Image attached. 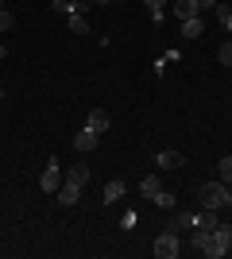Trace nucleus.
<instances>
[{"label": "nucleus", "instance_id": "nucleus-22", "mask_svg": "<svg viewBox=\"0 0 232 259\" xmlns=\"http://www.w3.org/2000/svg\"><path fill=\"white\" fill-rule=\"evenodd\" d=\"M12 23H16V20H12V12H4V8H0V31H8Z\"/></svg>", "mask_w": 232, "mask_h": 259}, {"label": "nucleus", "instance_id": "nucleus-23", "mask_svg": "<svg viewBox=\"0 0 232 259\" xmlns=\"http://www.w3.org/2000/svg\"><path fill=\"white\" fill-rule=\"evenodd\" d=\"M147 8H151V16L155 12H166V0H147Z\"/></svg>", "mask_w": 232, "mask_h": 259}, {"label": "nucleus", "instance_id": "nucleus-19", "mask_svg": "<svg viewBox=\"0 0 232 259\" xmlns=\"http://www.w3.org/2000/svg\"><path fill=\"white\" fill-rule=\"evenodd\" d=\"M89 4H93V0H70V12H81V16H85ZM70 12H66V16H70Z\"/></svg>", "mask_w": 232, "mask_h": 259}, {"label": "nucleus", "instance_id": "nucleus-24", "mask_svg": "<svg viewBox=\"0 0 232 259\" xmlns=\"http://www.w3.org/2000/svg\"><path fill=\"white\" fill-rule=\"evenodd\" d=\"M51 4H55V12H62V16L70 12V0H51Z\"/></svg>", "mask_w": 232, "mask_h": 259}, {"label": "nucleus", "instance_id": "nucleus-30", "mask_svg": "<svg viewBox=\"0 0 232 259\" xmlns=\"http://www.w3.org/2000/svg\"><path fill=\"white\" fill-rule=\"evenodd\" d=\"M0 97H4V93H0Z\"/></svg>", "mask_w": 232, "mask_h": 259}, {"label": "nucleus", "instance_id": "nucleus-20", "mask_svg": "<svg viewBox=\"0 0 232 259\" xmlns=\"http://www.w3.org/2000/svg\"><path fill=\"white\" fill-rule=\"evenodd\" d=\"M178 228L190 232V228H194V213H178Z\"/></svg>", "mask_w": 232, "mask_h": 259}, {"label": "nucleus", "instance_id": "nucleus-28", "mask_svg": "<svg viewBox=\"0 0 232 259\" xmlns=\"http://www.w3.org/2000/svg\"><path fill=\"white\" fill-rule=\"evenodd\" d=\"M4 54H8V51H4V47H0V58H4Z\"/></svg>", "mask_w": 232, "mask_h": 259}, {"label": "nucleus", "instance_id": "nucleus-29", "mask_svg": "<svg viewBox=\"0 0 232 259\" xmlns=\"http://www.w3.org/2000/svg\"><path fill=\"white\" fill-rule=\"evenodd\" d=\"M0 8H4V0H0Z\"/></svg>", "mask_w": 232, "mask_h": 259}, {"label": "nucleus", "instance_id": "nucleus-7", "mask_svg": "<svg viewBox=\"0 0 232 259\" xmlns=\"http://www.w3.org/2000/svg\"><path fill=\"white\" fill-rule=\"evenodd\" d=\"M174 16H178V23H182V20H194V16H201L198 0H178V4H174Z\"/></svg>", "mask_w": 232, "mask_h": 259}, {"label": "nucleus", "instance_id": "nucleus-3", "mask_svg": "<svg viewBox=\"0 0 232 259\" xmlns=\"http://www.w3.org/2000/svg\"><path fill=\"white\" fill-rule=\"evenodd\" d=\"M66 182V178H62V170H58V162L51 159L47 162V170H43V178H39V190H43V194H58V186Z\"/></svg>", "mask_w": 232, "mask_h": 259}, {"label": "nucleus", "instance_id": "nucleus-27", "mask_svg": "<svg viewBox=\"0 0 232 259\" xmlns=\"http://www.w3.org/2000/svg\"><path fill=\"white\" fill-rule=\"evenodd\" d=\"M224 27H228V31H232V16H228V23H224Z\"/></svg>", "mask_w": 232, "mask_h": 259}, {"label": "nucleus", "instance_id": "nucleus-21", "mask_svg": "<svg viewBox=\"0 0 232 259\" xmlns=\"http://www.w3.org/2000/svg\"><path fill=\"white\" fill-rule=\"evenodd\" d=\"M163 232H174V236H182V228H178V217H166V225H163Z\"/></svg>", "mask_w": 232, "mask_h": 259}, {"label": "nucleus", "instance_id": "nucleus-16", "mask_svg": "<svg viewBox=\"0 0 232 259\" xmlns=\"http://www.w3.org/2000/svg\"><path fill=\"white\" fill-rule=\"evenodd\" d=\"M151 201H155V205H159V209H174V205H178V197L170 194V190H159V194H155Z\"/></svg>", "mask_w": 232, "mask_h": 259}, {"label": "nucleus", "instance_id": "nucleus-1", "mask_svg": "<svg viewBox=\"0 0 232 259\" xmlns=\"http://www.w3.org/2000/svg\"><path fill=\"white\" fill-rule=\"evenodd\" d=\"M198 197H201V205H205V209H217V213L228 209V213H232V190L221 182V178H217V182H205L198 190Z\"/></svg>", "mask_w": 232, "mask_h": 259}, {"label": "nucleus", "instance_id": "nucleus-14", "mask_svg": "<svg viewBox=\"0 0 232 259\" xmlns=\"http://www.w3.org/2000/svg\"><path fill=\"white\" fill-rule=\"evenodd\" d=\"M217 178H221L224 186H232V155H224V159L217 162Z\"/></svg>", "mask_w": 232, "mask_h": 259}, {"label": "nucleus", "instance_id": "nucleus-13", "mask_svg": "<svg viewBox=\"0 0 232 259\" xmlns=\"http://www.w3.org/2000/svg\"><path fill=\"white\" fill-rule=\"evenodd\" d=\"M213 240H217L221 248H232V225H224V221H221V225L213 228Z\"/></svg>", "mask_w": 232, "mask_h": 259}, {"label": "nucleus", "instance_id": "nucleus-9", "mask_svg": "<svg viewBox=\"0 0 232 259\" xmlns=\"http://www.w3.org/2000/svg\"><path fill=\"white\" fill-rule=\"evenodd\" d=\"M66 182H74V186H85V182H89V166H85V162H74V166L66 170Z\"/></svg>", "mask_w": 232, "mask_h": 259}, {"label": "nucleus", "instance_id": "nucleus-11", "mask_svg": "<svg viewBox=\"0 0 232 259\" xmlns=\"http://www.w3.org/2000/svg\"><path fill=\"white\" fill-rule=\"evenodd\" d=\"M201 31H205V23H201V16H194V20H182V35H186V39H198Z\"/></svg>", "mask_w": 232, "mask_h": 259}, {"label": "nucleus", "instance_id": "nucleus-12", "mask_svg": "<svg viewBox=\"0 0 232 259\" xmlns=\"http://www.w3.org/2000/svg\"><path fill=\"white\" fill-rule=\"evenodd\" d=\"M159 190H163V182H159V178H155V174H147L144 182H140V194H144V197H147V201H151V197H155V194H159Z\"/></svg>", "mask_w": 232, "mask_h": 259}, {"label": "nucleus", "instance_id": "nucleus-26", "mask_svg": "<svg viewBox=\"0 0 232 259\" xmlns=\"http://www.w3.org/2000/svg\"><path fill=\"white\" fill-rule=\"evenodd\" d=\"M93 4H112V0H93ZM116 4H120V0H116Z\"/></svg>", "mask_w": 232, "mask_h": 259}, {"label": "nucleus", "instance_id": "nucleus-25", "mask_svg": "<svg viewBox=\"0 0 232 259\" xmlns=\"http://www.w3.org/2000/svg\"><path fill=\"white\" fill-rule=\"evenodd\" d=\"M213 4H217V0H198V8H201V12H209Z\"/></svg>", "mask_w": 232, "mask_h": 259}, {"label": "nucleus", "instance_id": "nucleus-10", "mask_svg": "<svg viewBox=\"0 0 232 259\" xmlns=\"http://www.w3.org/2000/svg\"><path fill=\"white\" fill-rule=\"evenodd\" d=\"M120 197H124V182H120V178H112V182L105 186V205H112V201H120Z\"/></svg>", "mask_w": 232, "mask_h": 259}, {"label": "nucleus", "instance_id": "nucleus-5", "mask_svg": "<svg viewBox=\"0 0 232 259\" xmlns=\"http://www.w3.org/2000/svg\"><path fill=\"white\" fill-rule=\"evenodd\" d=\"M155 162H159V170H178V166L186 162V155H178V151H159V155H155Z\"/></svg>", "mask_w": 232, "mask_h": 259}, {"label": "nucleus", "instance_id": "nucleus-17", "mask_svg": "<svg viewBox=\"0 0 232 259\" xmlns=\"http://www.w3.org/2000/svg\"><path fill=\"white\" fill-rule=\"evenodd\" d=\"M217 58L224 62V70H232V39H228V43H221V47H217Z\"/></svg>", "mask_w": 232, "mask_h": 259}, {"label": "nucleus", "instance_id": "nucleus-15", "mask_svg": "<svg viewBox=\"0 0 232 259\" xmlns=\"http://www.w3.org/2000/svg\"><path fill=\"white\" fill-rule=\"evenodd\" d=\"M66 23H70V31H77V35H85V31H89V23H85V16H81V12H70Z\"/></svg>", "mask_w": 232, "mask_h": 259}, {"label": "nucleus", "instance_id": "nucleus-4", "mask_svg": "<svg viewBox=\"0 0 232 259\" xmlns=\"http://www.w3.org/2000/svg\"><path fill=\"white\" fill-rule=\"evenodd\" d=\"M97 140H101V136H97L93 128H89V124H85V128H81V132L74 136V147H77L81 155H85V151H93V147H97Z\"/></svg>", "mask_w": 232, "mask_h": 259}, {"label": "nucleus", "instance_id": "nucleus-6", "mask_svg": "<svg viewBox=\"0 0 232 259\" xmlns=\"http://www.w3.org/2000/svg\"><path fill=\"white\" fill-rule=\"evenodd\" d=\"M77 197H81V186H74V182L58 186V205H77Z\"/></svg>", "mask_w": 232, "mask_h": 259}, {"label": "nucleus", "instance_id": "nucleus-18", "mask_svg": "<svg viewBox=\"0 0 232 259\" xmlns=\"http://www.w3.org/2000/svg\"><path fill=\"white\" fill-rule=\"evenodd\" d=\"M213 12H217V23H221V27L228 23V16H232V8H228V4H221V0L213 4Z\"/></svg>", "mask_w": 232, "mask_h": 259}, {"label": "nucleus", "instance_id": "nucleus-2", "mask_svg": "<svg viewBox=\"0 0 232 259\" xmlns=\"http://www.w3.org/2000/svg\"><path fill=\"white\" fill-rule=\"evenodd\" d=\"M178 251H182V236H174V232H159V240H155V255H159V259H174Z\"/></svg>", "mask_w": 232, "mask_h": 259}, {"label": "nucleus", "instance_id": "nucleus-8", "mask_svg": "<svg viewBox=\"0 0 232 259\" xmlns=\"http://www.w3.org/2000/svg\"><path fill=\"white\" fill-rule=\"evenodd\" d=\"M85 124H89V128H93V132L101 136V132H109V124H112V120H109V112H105V108H93Z\"/></svg>", "mask_w": 232, "mask_h": 259}]
</instances>
